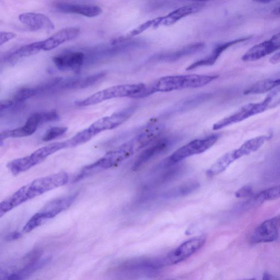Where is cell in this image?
Returning <instances> with one entry per match:
<instances>
[{
  "label": "cell",
  "mask_w": 280,
  "mask_h": 280,
  "mask_svg": "<svg viewBox=\"0 0 280 280\" xmlns=\"http://www.w3.org/2000/svg\"><path fill=\"white\" fill-rule=\"evenodd\" d=\"M143 144L137 136L106 155L93 164L83 167L74 179L73 183L87 178L100 171L111 169L131 157L143 148Z\"/></svg>",
  "instance_id": "cell-1"
},
{
  "label": "cell",
  "mask_w": 280,
  "mask_h": 280,
  "mask_svg": "<svg viewBox=\"0 0 280 280\" xmlns=\"http://www.w3.org/2000/svg\"><path fill=\"white\" fill-rule=\"evenodd\" d=\"M147 97V85L142 83L111 87L96 92L86 99L75 102L78 107H87L101 103L107 100L120 97L140 99Z\"/></svg>",
  "instance_id": "cell-2"
},
{
  "label": "cell",
  "mask_w": 280,
  "mask_h": 280,
  "mask_svg": "<svg viewBox=\"0 0 280 280\" xmlns=\"http://www.w3.org/2000/svg\"><path fill=\"white\" fill-rule=\"evenodd\" d=\"M218 77L216 75L202 74L165 76L159 78L150 86L154 93L170 92L185 89L202 87L208 85Z\"/></svg>",
  "instance_id": "cell-3"
},
{
  "label": "cell",
  "mask_w": 280,
  "mask_h": 280,
  "mask_svg": "<svg viewBox=\"0 0 280 280\" xmlns=\"http://www.w3.org/2000/svg\"><path fill=\"white\" fill-rule=\"evenodd\" d=\"M219 138V134H212L203 139H196L177 149L168 158V164H175L181 161L199 155L212 147Z\"/></svg>",
  "instance_id": "cell-4"
},
{
  "label": "cell",
  "mask_w": 280,
  "mask_h": 280,
  "mask_svg": "<svg viewBox=\"0 0 280 280\" xmlns=\"http://www.w3.org/2000/svg\"><path fill=\"white\" fill-rule=\"evenodd\" d=\"M69 175L62 172L52 175L41 177L25 185L28 198L30 200L66 185Z\"/></svg>",
  "instance_id": "cell-5"
},
{
  "label": "cell",
  "mask_w": 280,
  "mask_h": 280,
  "mask_svg": "<svg viewBox=\"0 0 280 280\" xmlns=\"http://www.w3.org/2000/svg\"><path fill=\"white\" fill-rule=\"evenodd\" d=\"M136 110V107L132 106L116 113L110 116L105 117L93 123L88 128L91 133L96 135L107 130L114 129L123 124L131 117Z\"/></svg>",
  "instance_id": "cell-6"
},
{
  "label": "cell",
  "mask_w": 280,
  "mask_h": 280,
  "mask_svg": "<svg viewBox=\"0 0 280 280\" xmlns=\"http://www.w3.org/2000/svg\"><path fill=\"white\" fill-rule=\"evenodd\" d=\"M268 110L264 101L258 103H251L242 107L236 113L218 121L213 126L214 130H218L228 127L229 125L242 122L252 116H255Z\"/></svg>",
  "instance_id": "cell-7"
},
{
  "label": "cell",
  "mask_w": 280,
  "mask_h": 280,
  "mask_svg": "<svg viewBox=\"0 0 280 280\" xmlns=\"http://www.w3.org/2000/svg\"><path fill=\"white\" fill-rule=\"evenodd\" d=\"M206 242L204 235L196 236L184 242L166 258V263L172 265L183 262L201 249Z\"/></svg>",
  "instance_id": "cell-8"
},
{
  "label": "cell",
  "mask_w": 280,
  "mask_h": 280,
  "mask_svg": "<svg viewBox=\"0 0 280 280\" xmlns=\"http://www.w3.org/2000/svg\"><path fill=\"white\" fill-rule=\"evenodd\" d=\"M280 216L264 221L256 228L250 238L253 244L267 243L276 241L279 236Z\"/></svg>",
  "instance_id": "cell-9"
},
{
  "label": "cell",
  "mask_w": 280,
  "mask_h": 280,
  "mask_svg": "<svg viewBox=\"0 0 280 280\" xmlns=\"http://www.w3.org/2000/svg\"><path fill=\"white\" fill-rule=\"evenodd\" d=\"M280 49V33L271 39L262 42L251 48L242 56L241 60L245 62H255Z\"/></svg>",
  "instance_id": "cell-10"
},
{
  "label": "cell",
  "mask_w": 280,
  "mask_h": 280,
  "mask_svg": "<svg viewBox=\"0 0 280 280\" xmlns=\"http://www.w3.org/2000/svg\"><path fill=\"white\" fill-rule=\"evenodd\" d=\"M78 27H69L55 32L52 36L44 41H39L41 51H49L57 48L67 42L75 39L80 34Z\"/></svg>",
  "instance_id": "cell-11"
},
{
  "label": "cell",
  "mask_w": 280,
  "mask_h": 280,
  "mask_svg": "<svg viewBox=\"0 0 280 280\" xmlns=\"http://www.w3.org/2000/svg\"><path fill=\"white\" fill-rule=\"evenodd\" d=\"M43 123L44 122L41 113L32 115L23 127L1 133L0 135L1 142L8 138H20L30 136L36 131L39 125Z\"/></svg>",
  "instance_id": "cell-12"
},
{
  "label": "cell",
  "mask_w": 280,
  "mask_h": 280,
  "mask_svg": "<svg viewBox=\"0 0 280 280\" xmlns=\"http://www.w3.org/2000/svg\"><path fill=\"white\" fill-rule=\"evenodd\" d=\"M85 55L81 52H71L55 56L53 59L56 67L60 70L78 72L85 62Z\"/></svg>",
  "instance_id": "cell-13"
},
{
  "label": "cell",
  "mask_w": 280,
  "mask_h": 280,
  "mask_svg": "<svg viewBox=\"0 0 280 280\" xmlns=\"http://www.w3.org/2000/svg\"><path fill=\"white\" fill-rule=\"evenodd\" d=\"M19 20L22 24L30 28L32 30L52 31L54 29V23L44 14L27 12L19 16Z\"/></svg>",
  "instance_id": "cell-14"
},
{
  "label": "cell",
  "mask_w": 280,
  "mask_h": 280,
  "mask_svg": "<svg viewBox=\"0 0 280 280\" xmlns=\"http://www.w3.org/2000/svg\"><path fill=\"white\" fill-rule=\"evenodd\" d=\"M77 197V194L75 193L54 200L46 205L39 213L45 221L53 218L71 207Z\"/></svg>",
  "instance_id": "cell-15"
},
{
  "label": "cell",
  "mask_w": 280,
  "mask_h": 280,
  "mask_svg": "<svg viewBox=\"0 0 280 280\" xmlns=\"http://www.w3.org/2000/svg\"><path fill=\"white\" fill-rule=\"evenodd\" d=\"M205 48L203 43H197L185 47L178 50L171 52L157 54L149 59L151 62H172L190 55L200 52Z\"/></svg>",
  "instance_id": "cell-16"
},
{
  "label": "cell",
  "mask_w": 280,
  "mask_h": 280,
  "mask_svg": "<svg viewBox=\"0 0 280 280\" xmlns=\"http://www.w3.org/2000/svg\"><path fill=\"white\" fill-rule=\"evenodd\" d=\"M204 6L205 2H197L181 7L168 14L166 16L159 17L160 18L159 25L169 26L174 24L182 18L201 10Z\"/></svg>",
  "instance_id": "cell-17"
},
{
  "label": "cell",
  "mask_w": 280,
  "mask_h": 280,
  "mask_svg": "<svg viewBox=\"0 0 280 280\" xmlns=\"http://www.w3.org/2000/svg\"><path fill=\"white\" fill-rule=\"evenodd\" d=\"M55 8L61 12L77 14L89 18L97 17L102 12L100 7L93 4L60 2L55 4Z\"/></svg>",
  "instance_id": "cell-18"
},
{
  "label": "cell",
  "mask_w": 280,
  "mask_h": 280,
  "mask_svg": "<svg viewBox=\"0 0 280 280\" xmlns=\"http://www.w3.org/2000/svg\"><path fill=\"white\" fill-rule=\"evenodd\" d=\"M172 141L169 138H166L160 140L156 143L148 147L141 153L136 161L134 162L132 169L134 171L138 170L146 163L151 161L152 158L164 152L170 146Z\"/></svg>",
  "instance_id": "cell-19"
},
{
  "label": "cell",
  "mask_w": 280,
  "mask_h": 280,
  "mask_svg": "<svg viewBox=\"0 0 280 280\" xmlns=\"http://www.w3.org/2000/svg\"><path fill=\"white\" fill-rule=\"evenodd\" d=\"M105 71H101L82 78L69 79L60 82L58 88L60 90H78L91 87L99 82L106 76Z\"/></svg>",
  "instance_id": "cell-20"
},
{
  "label": "cell",
  "mask_w": 280,
  "mask_h": 280,
  "mask_svg": "<svg viewBox=\"0 0 280 280\" xmlns=\"http://www.w3.org/2000/svg\"><path fill=\"white\" fill-rule=\"evenodd\" d=\"M66 148H68L67 141L51 143L49 145L37 149L29 157L35 166L43 162L51 155Z\"/></svg>",
  "instance_id": "cell-21"
},
{
  "label": "cell",
  "mask_w": 280,
  "mask_h": 280,
  "mask_svg": "<svg viewBox=\"0 0 280 280\" xmlns=\"http://www.w3.org/2000/svg\"><path fill=\"white\" fill-rule=\"evenodd\" d=\"M269 138L270 137L267 136H260L251 139L246 141L240 148L234 150L237 160L258 151L261 147L263 146Z\"/></svg>",
  "instance_id": "cell-22"
},
{
  "label": "cell",
  "mask_w": 280,
  "mask_h": 280,
  "mask_svg": "<svg viewBox=\"0 0 280 280\" xmlns=\"http://www.w3.org/2000/svg\"><path fill=\"white\" fill-rule=\"evenodd\" d=\"M237 160L234 151H232L225 154L214 163L207 171L208 176L212 177L226 170L232 163Z\"/></svg>",
  "instance_id": "cell-23"
},
{
  "label": "cell",
  "mask_w": 280,
  "mask_h": 280,
  "mask_svg": "<svg viewBox=\"0 0 280 280\" xmlns=\"http://www.w3.org/2000/svg\"><path fill=\"white\" fill-rule=\"evenodd\" d=\"M39 41L21 47L15 52L8 55L5 58L9 61H14L17 59L23 57H30L41 52Z\"/></svg>",
  "instance_id": "cell-24"
},
{
  "label": "cell",
  "mask_w": 280,
  "mask_h": 280,
  "mask_svg": "<svg viewBox=\"0 0 280 280\" xmlns=\"http://www.w3.org/2000/svg\"><path fill=\"white\" fill-rule=\"evenodd\" d=\"M198 182L190 181L168 191L164 195L166 198H175L183 197L194 192L199 187Z\"/></svg>",
  "instance_id": "cell-25"
},
{
  "label": "cell",
  "mask_w": 280,
  "mask_h": 280,
  "mask_svg": "<svg viewBox=\"0 0 280 280\" xmlns=\"http://www.w3.org/2000/svg\"><path fill=\"white\" fill-rule=\"evenodd\" d=\"M44 92V89L41 85L34 87L22 88L15 93L12 100L16 104H22L23 102Z\"/></svg>",
  "instance_id": "cell-26"
},
{
  "label": "cell",
  "mask_w": 280,
  "mask_h": 280,
  "mask_svg": "<svg viewBox=\"0 0 280 280\" xmlns=\"http://www.w3.org/2000/svg\"><path fill=\"white\" fill-rule=\"evenodd\" d=\"M34 166L29 156H27L9 162L7 164L8 169L14 175H17L31 169Z\"/></svg>",
  "instance_id": "cell-27"
},
{
  "label": "cell",
  "mask_w": 280,
  "mask_h": 280,
  "mask_svg": "<svg viewBox=\"0 0 280 280\" xmlns=\"http://www.w3.org/2000/svg\"><path fill=\"white\" fill-rule=\"evenodd\" d=\"M210 97V94L208 93H204V94H200L188 98L185 101L179 102V104L176 106V110H183L190 109L196 105L202 103L205 100L209 99Z\"/></svg>",
  "instance_id": "cell-28"
},
{
  "label": "cell",
  "mask_w": 280,
  "mask_h": 280,
  "mask_svg": "<svg viewBox=\"0 0 280 280\" xmlns=\"http://www.w3.org/2000/svg\"><path fill=\"white\" fill-rule=\"evenodd\" d=\"M94 135L87 128L74 135L71 139L67 140L68 147H73L80 145L90 141Z\"/></svg>",
  "instance_id": "cell-29"
},
{
  "label": "cell",
  "mask_w": 280,
  "mask_h": 280,
  "mask_svg": "<svg viewBox=\"0 0 280 280\" xmlns=\"http://www.w3.org/2000/svg\"><path fill=\"white\" fill-rule=\"evenodd\" d=\"M280 198V185L265 190L256 195V202L262 203L265 200H272Z\"/></svg>",
  "instance_id": "cell-30"
},
{
  "label": "cell",
  "mask_w": 280,
  "mask_h": 280,
  "mask_svg": "<svg viewBox=\"0 0 280 280\" xmlns=\"http://www.w3.org/2000/svg\"><path fill=\"white\" fill-rule=\"evenodd\" d=\"M268 109H272L280 105V86L276 88L263 100Z\"/></svg>",
  "instance_id": "cell-31"
},
{
  "label": "cell",
  "mask_w": 280,
  "mask_h": 280,
  "mask_svg": "<svg viewBox=\"0 0 280 280\" xmlns=\"http://www.w3.org/2000/svg\"><path fill=\"white\" fill-rule=\"evenodd\" d=\"M67 127H54L50 129L45 134L43 138L44 141L48 142L52 141L62 136L68 131Z\"/></svg>",
  "instance_id": "cell-32"
},
{
  "label": "cell",
  "mask_w": 280,
  "mask_h": 280,
  "mask_svg": "<svg viewBox=\"0 0 280 280\" xmlns=\"http://www.w3.org/2000/svg\"><path fill=\"white\" fill-rule=\"evenodd\" d=\"M44 222L43 219H42L38 212H37L26 223L24 228H23V232L25 233H29L40 226Z\"/></svg>",
  "instance_id": "cell-33"
},
{
  "label": "cell",
  "mask_w": 280,
  "mask_h": 280,
  "mask_svg": "<svg viewBox=\"0 0 280 280\" xmlns=\"http://www.w3.org/2000/svg\"><path fill=\"white\" fill-rule=\"evenodd\" d=\"M156 18L154 19V20L144 23L142 24L139 25L130 32L128 36L130 37L138 35L142 33L143 31L148 29L149 28H156Z\"/></svg>",
  "instance_id": "cell-34"
},
{
  "label": "cell",
  "mask_w": 280,
  "mask_h": 280,
  "mask_svg": "<svg viewBox=\"0 0 280 280\" xmlns=\"http://www.w3.org/2000/svg\"><path fill=\"white\" fill-rule=\"evenodd\" d=\"M253 193V188L250 186H245L236 191L235 196L237 198H244L251 197Z\"/></svg>",
  "instance_id": "cell-35"
},
{
  "label": "cell",
  "mask_w": 280,
  "mask_h": 280,
  "mask_svg": "<svg viewBox=\"0 0 280 280\" xmlns=\"http://www.w3.org/2000/svg\"><path fill=\"white\" fill-rule=\"evenodd\" d=\"M17 35L11 32H1L0 35V44H5L7 42L15 39Z\"/></svg>",
  "instance_id": "cell-36"
},
{
  "label": "cell",
  "mask_w": 280,
  "mask_h": 280,
  "mask_svg": "<svg viewBox=\"0 0 280 280\" xmlns=\"http://www.w3.org/2000/svg\"><path fill=\"white\" fill-rule=\"evenodd\" d=\"M15 101L12 99L11 100H4L1 101L0 103V111H1V114L3 113V111H5L6 110L11 109L14 106L17 105Z\"/></svg>",
  "instance_id": "cell-37"
},
{
  "label": "cell",
  "mask_w": 280,
  "mask_h": 280,
  "mask_svg": "<svg viewBox=\"0 0 280 280\" xmlns=\"http://www.w3.org/2000/svg\"><path fill=\"white\" fill-rule=\"evenodd\" d=\"M22 236V234L19 232H14L8 234L6 237V240L7 241H15L20 239Z\"/></svg>",
  "instance_id": "cell-38"
},
{
  "label": "cell",
  "mask_w": 280,
  "mask_h": 280,
  "mask_svg": "<svg viewBox=\"0 0 280 280\" xmlns=\"http://www.w3.org/2000/svg\"><path fill=\"white\" fill-rule=\"evenodd\" d=\"M270 62L276 64L280 62V52L274 54L273 57L270 59Z\"/></svg>",
  "instance_id": "cell-39"
},
{
  "label": "cell",
  "mask_w": 280,
  "mask_h": 280,
  "mask_svg": "<svg viewBox=\"0 0 280 280\" xmlns=\"http://www.w3.org/2000/svg\"><path fill=\"white\" fill-rule=\"evenodd\" d=\"M273 13L275 15H278V16L280 15V4H279V5L277 7H275L274 9Z\"/></svg>",
  "instance_id": "cell-40"
},
{
  "label": "cell",
  "mask_w": 280,
  "mask_h": 280,
  "mask_svg": "<svg viewBox=\"0 0 280 280\" xmlns=\"http://www.w3.org/2000/svg\"><path fill=\"white\" fill-rule=\"evenodd\" d=\"M262 280H272L271 275L268 273H265L263 274Z\"/></svg>",
  "instance_id": "cell-41"
},
{
  "label": "cell",
  "mask_w": 280,
  "mask_h": 280,
  "mask_svg": "<svg viewBox=\"0 0 280 280\" xmlns=\"http://www.w3.org/2000/svg\"><path fill=\"white\" fill-rule=\"evenodd\" d=\"M256 2L257 3H269L270 1H256Z\"/></svg>",
  "instance_id": "cell-42"
},
{
  "label": "cell",
  "mask_w": 280,
  "mask_h": 280,
  "mask_svg": "<svg viewBox=\"0 0 280 280\" xmlns=\"http://www.w3.org/2000/svg\"><path fill=\"white\" fill-rule=\"evenodd\" d=\"M256 280L255 278H251V279H244V280Z\"/></svg>",
  "instance_id": "cell-43"
}]
</instances>
